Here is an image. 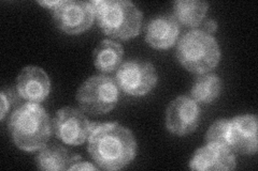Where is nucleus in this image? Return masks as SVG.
Segmentation results:
<instances>
[{"mask_svg":"<svg viewBox=\"0 0 258 171\" xmlns=\"http://www.w3.org/2000/svg\"><path fill=\"white\" fill-rule=\"evenodd\" d=\"M88 153L100 169L125 168L137 155V141L131 129L113 123H92Z\"/></svg>","mask_w":258,"mask_h":171,"instance_id":"nucleus-1","label":"nucleus"},{"mask_svg":"<svg viewBox=\"0 0 258 171\" xmlns=\"http://www.w3.org/2000/svg\"><path fill=\"white\" fill-rule=\"evenodd\" d=\"M8 126L15 145L26 152L43 149L53 129L51 119L42 106L28 102L12 112Z\"/></svg>","mask_w":258,"mask_h":171,"instance_id":"nucleus-2","label":"nucleus"},{"mask_svg":"<svg viewBox=\"0 0 258 171\" xmlns=\"http://www.w3.org/2000/svg\"><path fill=\"white\" fill-rule=\"evenodd\" d=\"M91 4L98 26L107 36L129 40L139 35L143 15L133 3L127 0H95Z\"/></svg>","mask_w":258,"mask_h":171,"instance_id":"nucleus-3","label":"nucleus"},{"mask_svg":"<svg viewBox=\"0 0 258 171\" xmlns=\"http://www.w3.org/2000/svg\"><path fill=\"white\" fill-rule=\"evenodd\" d=\"M176 57L187 71L205 74L217 67L221 60V50L214 37L196 29L186 32L179 40Z\"/></svg>","mask_w":258,"mask_h":171,"instance_id":"nucleus-4","label":"nucleus"},{"mask_svg":"<svg viewBox=\"0 0 258 171\" xmlns=\"http://www.w3.org/2000/svg\"><path fill=\"white\" fill-rule=\"evenodd\" d=\"M119 99V88L109 76H92L81 85L77 100L81 108L92 115H104L114 109Z\"/></svg>","mask_w":258,"mask_h":171,"instance_id":"nucleus-5","label":"nucleus"},{"mask_svg":"<svg viewBox=\"0 0 258 171\" xmlns=\"http://www.w3.org/2000/svg\"><path fill=\"white\" fill-rule=\"evenodd\" d=\"M157 72L151 62L129 60L116 72L115 81L124 93L132 96L148 94L157 84Z\"/></svg>","mask_w":258,"mask_h":171,"instance_id":"nucleus-6","label":"nucleus"},{"mask_svg":"<svg viewBox=\"0 0 258 171\" xmlns=\"http://www.w3.org/2000/svg\"><path fill=\"white\" fill-rule=\"evenodd\" d=\"M54 21L57 27L67 35H80L93 26L95 19L91 3L64 0L53 9Z\"/></svg>","mask_w":258,"mask_h":171,"instance_id":"nucleus-7","label":"nucleus"},{"mask_svg":"<svg viewBox=\"0 0 258 171\" xmlns=\"http://www.w3.org/2000/svg\"><path fill=\"white\" fill-rule=\"evenodd\" d=\"M56 137L69 145H80L88 140L92 122L84 113L74 107H63L56 112L53 120Z\"/></svg>","mask_w":258,"mask_h":171,"instance_id":"nucleus-8","label":"nucleus"},{"mask_svg":"<svg viewBox=\"0 0 258 171\" xmlns=\"http://www.w3.org/2000/svg\"><path fill=\"white\" fill-rule=\"evenodd\" d=\"M257 117L255 115L237 116L227 121L226 148L233 153L252 155L257 152Z\"/></svg>","mask_w":258,"mask_h":171,"instance_id":"nucleus-9","label":"nucleus"},{"mask_svg":"<svg viewBox=\"0 0 258 171\" xmlns=\"http://www.w3.org/2000/svg\"><path fill=\"white\" fill-rule=\"evenodd\" d=\"M200 121V108L189 96H179L169 104L166 112V127L170 133L184 136L192 133Z\"/></svg>","mask_w":258,"mask_h":171,"instance_id":"nucleus-10","label":"nucleus"},{"mask_svg":"<svg viewBox=\"0 0 258 171\" xmlns=\"http://www.w3.org/2000/svg\"><path fill=\"white\" fill-rule=\"evenodd\" d=\"M19 95L28 103L40 104L50 94L51 81L45 71L39 67H26L16 80Z\"/></svg>","mask_w":258,"mask_h":171,"instance_id":"nucleus-11","label":"nucleus"},{"mask_svg":"<svg viewBox=\"0 0 258 171\" xmlns=\"http://www.w3.org/2000/svg\"><path fill=\"white\" fill-rule=\"evenodd\" d=\"M236 166L233 152L221 145L209 143L198 149L189 161V168L198 171L233 170Z\"/></svg>","mask_w":258,"mask_h":171,"instance_id":"nucleus-12","label":"nucleus"},{"mask_svg":"<svg viewBox=\"0 0 258 171\" xmlns=\"http://www.w3.org/2000/svg\"><path fill=\"white\" fill-rule=\"evenodd\" d=\"M179 23L171 15H159L145 26V40L155 50H169L177 41Z\"/></svg>","mask_w":258,"mask_h":171,"instance_id":"nucleus-13","label":"nucleus"},{"mask_svg":"<svg viewBox=\"0 0 258 171\" xmlns=\"http://www.w3.org/2000/svg\"><path fill=\"white\" fill-rule=\"evenodd\" d=\"M124 48L117 42L103 40L94 52V64L101 73H112L122 66Z\"/></svg>","mask_w":258,"mask_h":171,"instance_id":"nucleus-14","label":"nucleus"},{"mask_svg":"<svg viewBox=\"0 0 258 171\" xmlns=\"http://www.w3.org/2000/svg\"><path fill=\"white\" fill-rule=\"evenodd\" d=\"M209 5L199 0H177L173 5V18L187 27H198L205 21Z\"/></svg>","mask_w":258,"mask_h":171,"instance_id":"nucleus-15","label":"nucleus"},{"mask_svg":"<svg viewBox=\"0 0 258 171\" xmlns=\"http://www.w3.org/2000/svg\"><path fill=\"white\" fill-rule=\"evenodd\" d=\"M69 151L58 144L45 145L37 157L38 168L45 171L68 170L72 160Z\"/></svg>","mask_w":258,"mask_h":171,"instance_id":"nucleus-16","label":"nucleus"},{"mask_svg":"<svg viewBox=\"0 0 258 171\" xmlns=\"http://www.w3.org/2000/svg\"><path fill=\"white\" fill-rule=\"evenodd\" d=\"M222 83L216 74H199L192 85L190 97L196 103L210 104L220 96Z\"/></svg>","mask_w":258,"mask_h":171,"instance_id":"nucleus-17","label":"nucleus"},{"mask_svg":"<svg viewBox=\"0 0 258 171\" xmlns=\"http://www.w3.org/2000/svg\"><path fill=\"white\" fill-rule=\"evenodd\" d=\"M81 159H82V157H81L80 155H74L68 170H78V171H80V170H97V169H98L97 167H95L94 165H92L91 162L83 161Z\"/></svg>","mask_w":258,"mask_h":171,"instance_id":"nucleus-18","label":"nucleus"},{"mask_svg":"<svg viewBox=\"0 0 258 171\" xmlns=\"http://www.w3.org/2000/svg\"><path fill=\"white\" fill-rule=\"evenodd\" d=\"M0 97H2V113H0V119L4 120L7 112L10 109V94H7L6 91H2L0 93Z\"/></svg>","mask_w":258,"mask_h":171,"instance_id":"nucleus-19","label":"nucleus"},{"mask_svg":"<svg viewBox=\"0 0 258 171\" xmlns=\"http://www.w3.org/2000/svg\"><path fill=\"white\" fill-rule=\"evenodd\" d=\"M201 25H203V29H201V30L207 32L208 35H212L213 32H215L216 29H217V23L214 20L204 21Z\"/></svg>","mask_w":258,"mask_h":171,"instance_id":"nucleus-20","label":"nucleus"},{"mask_svg":"<svg viewBox=\"0 0 258 171\" xmlns=\"http://www.w3.org/2000/svg\"><path fill=\"white\" fill-rule=\"evenodd\" d=\"M59 2H39V5H41L43 7H47L48 9H54V8L58 5Z\"/></svg>","mask_w":258,"mask_h":171,"instance_id":"nucleus-21","label":"nucleus"}]
</instances>
